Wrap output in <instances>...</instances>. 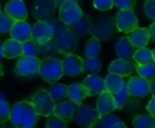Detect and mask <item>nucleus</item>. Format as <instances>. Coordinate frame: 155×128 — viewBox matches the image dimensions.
<instances>
[{
	"mask_svg": "<svg viewBox=\"0 0 155 128\" xmlns=\"http://www.w3.org/2000/svg\"><path fill=\"white\" fill-rule=\"evenodd\" d=\"M64 74L63 61L60 59L54 56H48L41 61L38 75L48 84L56 83Z\"/></svg>",
	"mask_w": 155,
	"mask_h": 128,
	"instance_id": "obj_1",
	"label": "nucleus"
},
{
	"mask_svg": "<svg viewBox=\"0 0 155 128\" xmlns=\"http://www.w3.org/2000/svg\"><path fill=\"white\" fill-rule=\"evenodd\" d=\"M100 116L101 115L96 108L88 105L80 104L76 106L74 112L73 120L81 127L91 128L94 127Z\"/></svg>",
	"mask_w": 155,
	"mask_h": 128,
	"instance_id": "obj_2",
	"label": "nucleus"
},
{
	"mask_svg": "<svg viewBox=\"0 0 155 128\" xmlns=\"http://www.w3.org/2000/svg\"><path fill=\"white\" fill-rule=\"evenodd\" d=\"M30 102L32 103L38 116L47 117L48 116L54 114L55 101L52 98L49 91L45 89H40L33 96Z\"/></svg>",
	"mask_w": 155,
	"mask_h": 128,
	"instance_id": "obj_3",
	"label": "nucleus"
},
{
	"mask_svg": "<svg viewBox=\"0 0 155 128\" xmlns=\"http://www.w3.org/2000/svg\"><path fill=\"white\" fill-rule=\"evenodd\" d=\"M83 15V10L74 0H65L59 7V18L66 25H74Z\"/></svg>",
	"mask_w": 155,
	"mask_h": 128,
	"instance_id": "obj_4",
	"label": "nucleus"
},
{
	"mask_svg": "<svg viewBox=\"0 0 155 128\" xmlns=\"http://www.w3.org/2000/svg\"><path fill=\"white\" fill-rule=\"evenodd\" d=\"M116 28L119 32L130 34L139 27L138 18L133 9H121L115 18Z\"/></svg>",
	"mask_w": 155,
	"mask_h": 128,
	"instance_id": "obj_5",
	"label": "nucleus"
},
{
	"mask_svg": "<svg viewBox=\"0 0 155 128\" xmlns=\"http://www.w3.org/2000/svg\"><path fill=\"white\" fill-rule=\"evenodd\" d=\"M41 61L36 56H21L16 63L15 73L18 76H32L38 74Z\"/></svg>",
	"mask_w": 155,
	"mask_h": 128,
	"instance_id": "obj_6",
	"label": "nucleus"
},
{
	"mask_svg": "<svg viewBox=\"0 0 155 128\" xmlns=\"http://www.w3.org/2000/svg\"><path fill=\"white\" fill-rule=\"evenodd\" d=\"M56 50L62 55H67L74 52L78 45L76 36L70 29H62L55 40Z\"/></svg>",
	"mask_w": 155,
	"mask_h": 128,
	"instance_id": "obj_7",
	"label": "nucleus"
},
{
	"mask_svg": "<svg viewBox=\"0 0 155 128\" xmlns=\"http://www.w3.org/2000/svg\"><path fill=\"white\" fill-rule=\"evenodd\" d=\"M54 28L45 21H39L32 26V40L43 45L50 42L54 36Z\"/></svg>",
	"mask_w": 155,
	"mask_h": 128,
	"instance_id": "obj_8",
	"label": "nucleus"
},
{
	"mask_svg": "<svg viewBox=\"0 0 155 128\" xmlns=\"http://www.w3.org/2000/svg\"><path fill=\"white\" fill-rule=\"evenodd\" d=\"M64 73L69 76H77L83 74L84 69V60L73 53L65 55L63 59Z\"/></svg>",
	"mask_w": 155,
	"mask_h": 128,
	"instance_id": "obj_9",
	"label": "nucleus"
},
{
	"mask_svg": "<svg viewBox=\"0 0 155 128\" xmlns=\"http://www.w3.org/2000/svg\"><path fill=\"white\" fill-rule=\"evenodd\" d=\"M56 9L55 0H36L34 8V15L39 21H49Z\"/></svg>",
	"mask_w": 155,
	"mask_h": 128,
	"instance_id": "obj_10",
	"label": "nucleus"
},
{
	"mask_svg": "<svg viewBox=\"0 0 155 128\" xmlns=\"http://www.w3.org/2000/svg\"><path fill=\"white\" fill-rule=\"evenodd\" d=\"M127 87L130 96L133 97L142 98L148 96L150 93L149 81L142 76H133L127 82Z\"/></svg>",
	"mask_w": 155,
	"mask_h": 128,
	"instance_id": "obj_11",
	"label": "nucleus"
},
{
	"mask_svg": "<svg viewBox=\"0 0 155 128\" xmlns=\"http://www.w3.org/2000/svg\"><path fill=\"white\" fill-rule=\"evenodd\" d=\"M82 86L84 88L88 96H94L100 95L102 92L106 90L104 80L97 75L87 76L83 81Z\"/></svg>",
	"mask_w": 155,
	"mask_h": 128,
	"instance_id": "obj_12",
	"label": "nucleus"
},
{
	"mask_svg": "<svg viewBox=\"0 0 155 128\" xmlns=\"http://www.w3.org/2000/svg\"><path fill=\"white\" fill-rule=\"evenodd\" d=\"M9 34L12 38L24 43L32 40V26L25 21H15Z\"/></svg>",
	"mask_w": 155,
	"mask_h": 128,
	"instance_id": "obj_13",
	"label": "nucleus"
},
{
	"mask_svg": "<svg viewBox=\"0 0 155 128\" xmlns=\"http://www.w3.org/2000/svg\"><path fill=\"white\" fill-rule=\"evenodd\" d=\"M5 12L15 21H25L27 17V9L23 0H11L5 7Z\"/></svg>",
	"mask_w": 155,
	"mask_h": 128,
	"instance_id": "obj_14",
	"label": "nucleus"
},
{
	"mask_svg": "<svg viewBox=\"0 0 155 128\" xmlns=\"http://www.w3.org/2000/svg\"><path fill=\"white\" fill-rule=\"evenodd\" d=\"M96 109L101 116H105L113 113L115 110L114 96L107 90L102 92L96 100Z\"/></svg>",
	"mask_w": 155,
	"mask_h": 128,
	"instance_id": "obj_15",
	"label": "nucleus"
},
{
	"mask_svg": "<svg viewBox=\"0 0 155 128\" xmlns=\"http://www.w3.org/2000/svg\"><path fill=\"white\" fill-rule=\"evenodd\" d=\"M135 46L131 43L128 35L123 36L116 44V54L119 58L133 62L134 54L136 51Z\"/></svg>",
	"mask_w": 155,
	"mask_h": 128,
	"instance_id": "obj_16",
	"label": "nucleus"
},
{
	"mask_svg": "<svg viewBox=\"0 0 155 128\" xmlns=\"http://www.w3.org/2000/svg\"><path fill=\"white\" fill-rule=\"evenodd\" d=\"M134 69H135L134 64H133L130 61L119 58L111 63L108 72L111 74L119 75L123 77H126L130 76Z\"/></svg>",
	"mask_w": 155,
	"mask_h": 128,
	"instance_id": "obj_17",
	"label": "nucleus"
},
{
	"mask_svg": "<svg viewBox=\"0 0 155 128\" xmlns=\"http://www.w3.org/2000/svg\"><path fill=\"white\" fill-rule=\"evenodd\" d=\"M128 37L131 43L136 48H141V47H145L149 44L151 39V35L148 28L137 27L135 30H134L129 34Z\"/></svg>",
	"mask_w": 155,
	"mask_h": 128,
	"instance_id": "obj_18",
	"label": "nucleus"
},
{
	"mask_svg": "<svg viewBox=\"0 0 155 128\" xmlns=\"http://www.w3.org/2000/svg\"><path fill=\"white\" fill-rule=\"evenodd\" d=\"M77 105L72 101L70 102H62L55 105L54 109V114L64 122H69L73 119L74 112Z\"/></svg>",
	"mask_w": 155,
	"mask_h": 128,
	"instance_id": "obj_19",
	"label": "nucleus"
},
{
	"mask_svg": "<svg viewBox=\"0 0 155 128\" xmlns=\"http://www.w3.org/2000/svg\"><path fill=\"white\" fill-rule=\"evenodd\" d=\"M3 47H4L5 57L8 59H12L23 56V43L12 37L10 39L5 40L3 43Z\"/></svg>",
	"mask_w": 155,
	"mask_h": 128,
	"instance_id": "obj_20",
	"label": "nucleus"
},
{
	"mask_svg": "<svg viewBox=\"0 0 155 128\" xmlns=\"http://www.w3.org/2000/svg\"><path fill=\"white\" fill-rule=\"evenodd\" d=\"M24 103H25V112H24V118L21 125V128H31L37 122L38 114L35 112L31 102L24 101Z\"/></svg>",
	"mask_w": 155,
	"mask_h": 128,
	"instance_id": "obj_21",
	"label": "nucleus"
},
{
	"mask_svg": "<svg viewBox=\"0 0 155 128\" xmlns=\"http://www.w3.org/2000/svg\"><path fill=\"white\" fill-rule=\"evenodd\" d=\"M67 96L72 102L75 103L78 106V105L82 104L83 101L85 99V97L88 96H87L84 88L83 87L82 84L74 83L68 86Z\"/></svg>",
	"mask_w": 155,
	"mask_h": 128,
	"instance_id": "obj_22",
	"label": "nucleus"
},
{
	"mask_svg": "<svg viewBox=\"0 0 155 128\" xmlns=\"http://www.w3.org/2000/svg\"><path fill=\"white\" fill-rule=\"evenodd\" d=\"M104 85H105V89L114 95L119 92L123 88L124 85V80L123 76L119 75L109 73V75L104 79Z\"/></svg>",
	"mask_w": 155,
	"mask_h": 128,
	"instance_id": "obj_23",
	"label": "nucleus"
},
{
	"mask_svg": "<svg viewBox=\"0 0 155 128\" xmlns=\"http://www.w3.org/2000/svg\"><path fill=\"white\" fill-rule=\"evenodd\" d=\"M25 112V103L18 102L14 105L12 109L10 110L9 121L16 127H21Z\"/></svg>",
	"mask_w": 155,
	"mask_h": 128,
	"instance_id": "obj_24",
	"label": "nucleus"
},
{
	"mask_svg": "<svg viewBox=\"0 0 155 128\" xmlns=\"http://www.w3.org/2000/svg\"><path fill=\"white\" fill-rule=\"evenodd\" d=\"M134 66H135V70L137 72V74L149 80L151 79L152 77H154L155 76V62H150V63H146V64H134Z\"/></svg>",
	"mask_w": 155,
	"mask_h": 128,
	"instance_id": "obj_25",
	"label": "nucleus"
},
{
	"mask_svg": "<svg viewBox=\"0 0 155 128\" xmlns=\"http://www.w3.org/2000/svg\"><path fill=\"white\" fill-rule=\"evenodd\" d=\"M91 26L92 25H91L90 18L88 16L83 15L82 18L77 23L73 25V29H70V30L74 35H83L90 32Z\"/></svg>",
	"mask_w": 155,
	"mask_h": 128,
	"instance_id": "obj_26",
	"label": "nucleus"
},
{
	"mask_svg": "<svg viewBox=\"0 0 155 128\" xmlns=\"http://www.w3.org/2000/svg\"><path fill=\"white\" fill-rule=\"evenodd\" d=\"M113 96H114V101L115 109L122 110L124 107V106H125V104H126V102H127V100H128V98L130 96L129 90H128V87H127V83L124 82V85L123 88L119 92L114 94Z\"/></svg>",
	"mask_w": 155,
	"mask_h": 128,
	"instance_id": "obj_27",
	"label": "nucleus"
},
{
	"mask_svg": "<svg viewBox=\"0 0 155 128\" xmlns=\"http://www.w3.org/2000/svg\"><path fill=\"white\" fill-rule=\"evenodd\" d=\"M49 93H50L52 98L55 102H58L61 99L67 96L68 86L64 84L54 83V84H51V86L49 87Z\"/></svg>",
	"mask_w": 155,
	"mask_h": 128,
	"instance_id": "obj_28",
	"label": "nucleus"
},
{
	"mask_svg": "<svg viewBox=\"0 0 155 128\" xmlns=\"http://www.w3.org/2000/svg\"><path fill=\"white\" fill-rule=\"evenodd\" d=\"M101 52V43L100 40L96 37H93L89 39L85 45L84 55L86 57H97V56Z\"/></svg>",
	"mask_w": 155,
	"mask_h": 128,
	"instance_id": "obj_29",
	"label": "nucleus"
},
{
	"mask_svg": "<svg viewBox=\"0 0 155 128\" xmlns=\"http://www.w3.org/2000/svg\"><path fill=\"white\" fill-rule=\"evenodd\" d=\"M134 60L138 64H146L153 61V52L149 48L141 47L136 50L134 54Z\"/></svg>",
	"mask_w": 155,
	"mask_h": 128,
	"instance_id": "obj_30",
	"label": "nucleus"
},
{
	"mask_svg": "<svg viewBox=\"0 0 155 128\" xmlns=\"http://www.w3.org/2000/svg\"><path fill=\"white\" fill-rule=\"evenodd\" d=\"M133 124L135 128H155V118L151 115H141L134 117Z\"/></svg>",
	"mask_w": 155,
	"mask_h": 128,
	"instance_id": "obj_31",
	"label": "nucleus"
},
{
	"mask_svg": "<svg viewBox=\"0 0 155 128\" xmlns=\"http://www.w3.org/2000/svg\"><path fill=\"white\" fill-rule=\"evenodd\" d=\"M121 119L113 115H105V116H101L100 118L97 120L95 125L94 126V128H114V125L118 122H120Z\"/></svg>",
	"mask_w": 155,
	"mask_h": 128,
	"instance_id": "obj_32",
	"label": "nucleus"
},
{
	"mask_svg": "<svg viewBox=\"0 0 155 128\" xmlns=\"http://www.w3.org/2000/svg\"><path fill=\"white\" fill-rule=\"evenodd\" d=\"M14 22L15 20L10 15H8L5 12H1L0 13V33L1 34L9 33Z\"/></svg>",
	"mask_w": 155,
	"mask_h": 128,
	"instance_id": "obj_33",
	"label": "nucleus"
},
{
	"mask_svg": "<svg viewBox=\"0 0 155 128\" xmlns=\"http://www.w3.org/2000/svg\"><path fill=\"white\" fill-rule=\"evenodd\" d=\"M102 62L97 57H87L84 60V69L85 71H90L94 73H97L101 70Z\"/></svg>",
	"mask_w": 155,
	"mask_h": 128,
	"instance_id": "obj_34",
	"label": "nucleus"
},
{
	"mask_svg": "<svg viewBox=\"0 0 155 128\" xmlns=\"http://www.w3.org/2000/svg\"><path fill=\"white\" fill-rule=\"evenodd\" d=\"M40 52L39 46L37 43L34 40H28L23 43V55L30 56H36Z\"/></svg>",
	"mask_w": 155,
	"mask_h": 128,
	"instance_id": "obj_35",
	"label": "nucleus"
},
{
	"mask_svg": "<svg viewBox=\"0 0 155 128\" xmlns=\"http://www.w3.org/2000/svg\"><path fill=\"white\" fill-rule=\"evenodd\" d=\"M45 126L47 128H65L67 127V122H64L54 114H52L47 116Z\"/></svg>",
	"mask_w": 155,
	"mask_h": 128,
	"instance_id": "obj_36",
	"label": "nucleus"
},
{
	"mask_svg": "<svg viewBox=\"0 0 155 128\" xmlns=\"http://www.w3.org/2000/svg\"><path fill=\"white\" fill-rule=\"evenodd\" d=\"M94 5L100 11H107L114 5V0H94Z\"/></svg>",
	"mask_w": 155,
	"mask_h": 128,
	"instance_id": "obj_37",
	"label": "nucleus"
},
{
	"mask_svg": "<svg viewBox=\"0 0 155 128\" xmlns=\"http://www.w3.org/2000/svg\"><path fill=\"white\" fill-rule=\"evenodd\" d=\"M143 10L145 15L150 19L155 21V0H145Z\"/></svg>",
	"mask_w": 155,
	"mask_h": 128,
	"instance_id": "obj_38",
	"label": "nucleus"
},
{
	"mask_svg": "<svg viewBox=\"0 0 155 128\" xmlns=\"http://www.w3.org/2000/svg\"><path fill=\"white\" fill-rule=\"evenodd\" d=\"M10 116V107L8 103L5 101H0V124L5 123L9 119Z\"/></svg>",
	"mask_w": 155,
	"mask_h": 128,
	"instance_id": "obj_39",
	"label": "nucleus"
},
{
	"mask_svg": "<svg viewBox=\"0 0 155 128\" xmlns=\"http://www.w3.org/2000/svg\"><path fill=\"white\" fill-rule=\"evenodd\" d=\"M114 4L121 9H134L136 5V0H114Z\"/></svg>",
	"mask_w": 155,
	"mask_h": 128,
	"instance_id": "obj_40",
	"label": "nucleus"
},
{
	"mask_svg": "<svg viewBox=\"0 0 155 128\" xmlns=\"http://www.w3.org/2000/svg\"><path fill=\"white\" fill-rule=\"evenodd\" d=\"M146 109L148 113L155 118V96H153L151 101L148 103V105L146 106Z\"/></svg>",
	"mask_w": 155,
	"mask_h": 128,
	"instance_id": "obj_41",
	"label": "nucleus"
},
{
	"mask_svg": "<svg viewBox=\"0 0 155 128\" xmlns=\"http://www.w3.org/2000/svg\"><path fill=\"white\" fill-rule=\"evenodd\" d=\"M148 81H149V85H150V94L153 96H155V76L152 77Z\"/></svg>",
	"mask_w": 155,
	"mask_h": 128,
	"instance_id": "obj_42",
	"label": "nucleus"
},
{
	"mask_svg": "<svg viewBox=\"0 0 155 128\" xmlns=\"http://www.w3.org/2000/svg\"><path fill=\"white\" fill-rule=\"evenodd\" d=\"M149 31H150L151 37L155 41V22L153 24L151 25V26H150V28H149Z\"/></svg>",
	"mask_w": 155,
	"mask_h": 128,
	"instance_id": "obj_43",
	"label": "nucleus"
},
{
	"mask_svg": "<svg viewBox=\"0 0 155 128\" xmlns=\"http://www.w3.org/2000/svg\"><path fill=\"white\" fill-rule=\"evenodd\" d=\"M126 127V126L124 124V122H122V121H120V122H118V123H116L115 125H114V128H125Z\"/></svg>",
	"mask_w": 155,
	"mask_h": 128,
	"instance_id": "obj_44",
	"label": "nucleus"
},
{
	"mask_svg": "<svg viewBox=\"0 0 155 128\" xmlns=\"http://www.w3.org/2000/svg\"><path fill=\"white\" fill-rule=\"evenodd\" d=\"M5 57V53H4V47H3V43H0V59Z\"/></svg>",
	"mask_w": 155,
	"mask_h": 128,
	"instance_id": "obj_45",
	"label": "nucleus"
},
{
	"mask_svg": "<svg viewBox=\"0 0 155 128\" xmlns=\"http://www.w3.org/2000/svg\"><path fill=\"white\" fill-rule=\"evenodd\" d=\"M64 1H65V0H55V5H56V8H58V9H59L60 5H62V3H63ZM74 1H75V2H78V0H74Z\"/></svg>",
	"mask_w": 155,
	"mask_h": 128,
	"instance_id": "obj_46",
	"label": "nucleus"
},
{
	"mask_svg": "<svg viewBox=\"0 0 155 128\" xmlns=\"http://www.w3.org/2000/svg\"><path fill=\"white\" fill-rule=\"evenodd\" d=\"M5 95H4V94H2V93H0V101H5Z\"/></svg>",
	"mask_w": 155,
	"mask_h": 128,
	"instance_id": "obj_47",
	"label": "nucleus"
},
{
	"mask_svg": "<svg viewBox=\"0 0 155 128\" xmlns=\"http://www.w3.org/2000/svg\"><path fill=\"white\" fill-rule=\"evenodd\" d=\"M4 75V72H3V68H2V66L0 64V76H2Z\"/></svg>",
	"mask_w": 155,
	"mask_h": 128,
	"instance_id": "obj_48",
	"label": "nucleus"
},
{
	"mask_svg": "<svg viewBox=\"0 0 155 128\" xmlns=\"http://www.w3.org/2000/svg\"><path fill=\"white\" fill-rule=\"evenodd\" d=\"M152 52H153V61L155 62V48L153 49V51H152Z\"/></svg>",
	"mask_w": 155,
	"mask_h": 128,
	"instance_id": "obj_49",
	"label": "nucleus"
},
{
	"mask_svg": "<svg viewBox=\"0 0 155 128\" xmlns=\"http://www.w3.org/2000/svg\"><path fill=\"white\" fill-rule=\"evenodd\" d=\"M0 13H1V6H0Z\"/></svg>",
	"mask_w": 155,
	"mask_h": 128,
	"instance_id": "obj_50",
	"label": "nucleus"
},
{
	"mask_svg": "<svg viewBox=\"0 0 155 128\" xmlns=\"http://www.w3.org/2000/svg\"><path fill=\"white\" fill-rule=\"evenodd\" d=\"M0 125H1V124H0Z\"/></svg>",
	"mask_w": 155,
	"mask_h": 128,
	"instance_id": "obj_51",
	"label": "nucleus"
}]
</instances>
